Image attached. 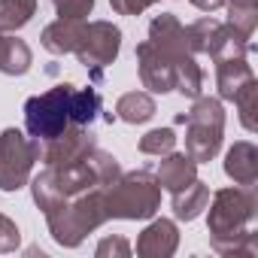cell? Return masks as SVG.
<instances>
[{
  "instance_id": "cell-1",
  "label": "cell",
  "mask_w": 258,
  "mask_h": 258,
  "mask_svg": "<svg viewBox=\"0 0 258 258\" xmlns=\"http://www.w3.org/2000/svg\"><path fill=\"white\" fill-rule=\"evenodd\" d=\"M103 112V100L97 88H76L61 82L43 94L25 100V124L34 140H52L67 127H91V121Z\"/></svg>"
},
{
  "instance_id": "cell-2",
  "label": "cell",
  "mask_w": 258,
  "mask_h": 258,
  "mask_svg": "<svg viewBox=\"0 0 258 258\" xmlns=\"http://www.w3.org/2000/svg\"><path fill=\"white\" fill-rule=\"evenodd\" d=\"M255 216H258L255 185L219 188L207 213L210 246L228 258H255L258 255V234L252 228Z\"/></svg>"
},
{
  "instance_id": "cell-3",
  "label": "cell",
  "mask_w": 258,
  "mask_h": 258,
  "mask_svg": "<svg viewBox=\"0 0 258 258\" xmlns=\"http://www.w3.org/2000/svg\"><path fill=\"white\" fill-rule=\"evenodd\" d=\"M49 234L58 246L64 249H76L91 231H97L106 219V204H103V185H94L76 198H67L61 204H55L52 210L43 213Z\"/></svg>"
},
{
  "instance_id": "cell-4",
  "label": "cell",
  "mask_w": 258,
  "mask_h": 258,
  "mask_svg": "<svg viewBox=\"0 0 258 258\" xmlns=\"http://www.w3.org/2000/svg\"><path fill=\"white\" fill-rule=\"evenodd\" d=\"M149 40L176 64V88L182 97L195 100L204 91V70L198 64V55L188 49V37H185V25L173 16V13H161L149 22Z\"/></svg>"
},
{
  "instance_id": "cell-5",
  "label": "cell",
  "mask_w": 258,
  "mask_h": 258,
  "mask_svg": "<svg viewBox=\"0 0 258 258\" xmlns=\"http://www.w3.org/2000/svg\"><path fill=\"white\" fill-rule=\"evenodd\" d=\"M106 219H127L143 222L152 219L161 207V185L149 170H127L115 182L103 185Z\"/></svg>"
},
{
  "instance_id": "cell-6",
  "label": "cell",
  "mask_w": 258,
  "mask_h": 258,
  "mask_svg": "<svg viewBox=\"0 0 258 258\" xmlns=\"http://www.w3.org/2000/svg\"><path fill=\"white\" fill-rule=\"evenodd\" d=\"M185 124V155L198 164H207L219 155L225 137V106L219 97H195L191 109L176 118Z\"/></svg>"
},
{
  "instance_id": "cell-7",
  "label": "cell",
  "mask_w": 258,
  "mask_h": 258,
  "mask_svg": "<svg viewBox=\"0 0 258 258\" xmlns=\"http://www.w3.org/2000/svg\"><path fill=\"white\" fill-rule=\"evenodd\" d=\"M40 161V140L19 127L0 134V191H19L31 182L34 164Z\"/></svg>"
},
{
  "instance_id": "cell-8",
  "label": "cell",
  "mask_w": 258,
  "mask_h": 258,
  "mask_svg": "<svg viewBox=\"0 0 258 258\" xmlns=\"http://www.w3.org/2000/svg\"><path fill=\"white\" fill-rule=\"evenodd\" d=\"M118 52H121V28L118 25H112L106 19H97V22L85 25L82 40L76 46V58L94 82L103 79V70L118 58Z\"/></svg>"
},
{
  "instance_id": "cell-9",
  "label": "cell",
  "mask_w": 258,
  "mask_h": 258,
  "mask_svg": "<svg viewBox=\"0 0 258 258\" xmlns=\"http://www.w3.org/2000/svg\"><path fill=\"white\" fill-rule=\"evenodd\" d=\"M97 146L91 127H67L58 137L52 140H43L40 143V161L46 167H55V164H76L82 158H88V152Z\"/></svg>"
},
{
  "instance_id": "cell-10",
  "label": "cell",
  "mask_w": 258,
  "mask_h": 258,
  "mask_svg": "<svg viewBox=\"0 0 258 258\" xmlns=\"http://www.w3.org/2000/svg\"><path fill=\"white\" fill-rule=\"evenodd\" d=\"M134 55H137V67H140L143 88H149L152 94H167V91L176 88V64L152 40H143Z\"/></svg>"
},
{
  "instance_id": "cell-11",
  "label": "cell",
  "mask_w": 258,
  "mask_h": 258,
  "mask_svg": "<svg viewBox=\"0 0 258 258\" xmlns=\"http://www.w3.org/2000/svg\"><path fill=\"white\" fill-rule=\"evenodd\" d=\"M179 246V228L173 219H155L146 225V231L137 237V255L140 258H170Z\"/></svg>"
},
{
  "instance_id": "cell-12",
  "label": "cell",
  "mask_w": 258,
  "mask_h": 258,
  "mask_svg": "<svg viewBox=\"0 0 258 258\" xmlns=\"http://www.w3.org/2000/svg\"><path fill=\"white\" fill-rule=\"evenodd\" d=\"M225 176L234 185H255L258 182V146L249 140H237L225 152Z\"/></svg>"
},
{
  "instance_id": "cell-13",
  "label": "cell",
  "mask_w": 258,
  "mask_h": 258,
  "mask_svg": "<svg viewBox=\"0 0 258 258\" xmlns=\"http://www.w3.org/2000/svg\"><path fill=\"white\" fill-rule=\"evenodd\" d=\"M82 31H85L82 19H55L52 25L43 28L40 43L52 55H70V52H76V46L82 40Z\"/></svg>"
},
{
  "instance_id": "cell-14",
  "label": "cell",
  "mask_w": 258,
  "mask_h": 258,
  "mask_svg": "<svg viewBox=\"0 0 258 258\" xmlns=\"http://www.w3.org/2000/svg\"><path fill=\"white\" fill-rule=\"evenodd\" d=\"M155 179H158L161 188H167L173 195V191H179V188H185L188 182L198 179V161H191L185 152H167V155H161Z\"/></svg>"
},
{
  "instance_id": "cell-15",
  "label": "cell",
  "mask_w": 258,
  "mask_h": 258,
  "mask_svg": "<svg viewBox=\"0 0 258 258\" xmlns=\"http://www.w3.org/2000/svg\"><path fill=\"white\" fill-rule=\"evenodd\" d=\"M255 79L249 58H225L216 61V88H219V100H234V94Z\"/></svg>"
},
{
  "instance_id": "cell-16",
  "label": "cell",
  "mask_w": 258,
  "mask_h": 258,
  "mask_svg": "<svg viewBox=\"0 0 258 258\" xmlns=\"http://www.w3.org/2000/svg\"><path fill=\"white\" fill-rule=\"evenodd\" d=\"M207 204H210V185L201 182V179H195L185 188L173 191V216L179 222H195L207 210Z\"/></svg>"
},
{
  "instance_id": "cell-17",
  "label": "cell",
  "mask_w": 258,
  "mask_h": 258,
  "mask_svg": "<svg viewBox=\"0 0 258 258\" xmlns=\"http://www.w3.org/2000/svg\"><path fill=\"white\" fill-rule=\"evenodd\" d=\"M34 64L31 46L19 37H0V73L7 76H25Z\"/></svg>"
},
{
  "instance_id": "cell-18",
  "label": "cell",
  "mask_w": 258,
  "mask_h": 258,
  "mask_svg": "<svg viewBox=\"0 0 258 258\" xmlns=\"http://www.w3.org/2000/svg\"><path fill=\"white\" fill-rule=\"evenodd\" d=\"M115 115L127 124H143L155 115V100L149 91H127L115 100Z\"/></svg>"
},
{
  "instance_id": "cell-19",
  "label": "cell",
  "mask_w": 258,
  "mask_h": 258,
  "mask_svg": "<svg viewBox=\"0 0 258 258\" xmlns=\"http://www.w3.org/2000/svg\"><path fill=\"white\" fill-rule=\"evenodd\" d=\"M37 13V0H0V31H22Z\"/></svg>"
},
{
  "instance_id": "cell-20",
  "label": "cell",
  "mask_w": 258,
  "mask_h": 258,
  "mask_svg": "<svg viewBox=\"0 0 258 258\" xmlns=\"http://www.w3.org/2000/svg\"><path fill=\"white\" fill-rule=\"evenodd\" d=\"M225 4H228V25L246 40H252L258 25V4L255 0H225Z\"/></svg>"
},
{
  "instance_id": "cell-21",
  "label": "cell",
  "mask_w": 258,
  "mask_h": 258,
  "mask_svg": "<svg viewBox=\"0 0 258 258\" xmlns=\"http://www.w3.org/2000/svg\"><path fill=\"white\" fill-rule=\"evenodd\" d=\"M234 106H237V112H240V124L246 127V131L252 134V131H258V79H249L237 94H234V100H231Z\"/></svg>"
},
{
  "instance_id": "cell-22",
  "label": "cell",
  "mask_w": 258,
  "mask_h": 258,
  "mask_svg": "<svg viewBox=\"0 0 258 258\" xmlns=\"http://www.w3.org/2000/svg\"><path fill=\"white\" fill-rule=\"evenodd\" d=\"M85 161H88V167H91L97 185H109V182H115V179L121 176V164H118V158H115L112 152L100 149V146H94V149L88 152Z\"/></svg>"
},
{
  "instance_id": "cell-23",
  "label": "cell",
  "mask_w": 258,
  "mask_h": 258,
  "mask_svg": "<svg viewBox=\"0 0 258 258\" xmlns=\"http://www.w3.org/2000/svg\"><path fill=\"white\" fill-rule=\"evenodd\" d=\"M219 25H222V22H216L213 16H204V19L191 22V25L185 28V37H188V49H191L195 55H207V52H210V46H213V37H216Z\"/></svg>"
},
{
  "instance_id": "cell-24",
  "label": "cell",
  "mask_w": 258,
  "mask_h": 258,
  "mask_svg": "<svg viewBox=\"0 0 258 258\" xmlns=\"http://www.w3.org/2000/svg\"><path fill=\"white\" fill-rule=\"evenodd\" d=\"M137 149L143 152V155H167V152H173L176 149V134H173V127H155V131H149V134H143L140 137V143H137Z\"/></svg>"
},
{
  "instance_id": "cell-25",
  "label": "cell",
  "mask_w": 258,
  "mask_h": 258,
  "mask_svg": "<svg viewBox=\"0 0 258 258\" xmlns=\"http://www.w3.org/2000/svg\"><path fill=\"white\" fill-rule=\"evenodd\" d=\"M58 19H88L94 10V0H52Z\"/></svg>"
},
{
  "instance_id": "cell-26",
  "label": "cell",
  "mask_w": 258,
  "mask_h": 258,
  "mask_svg": "<svg viewBox=\"0 0 258 258\" xmlns=\"http://www.w3.org/2000/svg\"><path fill=\"white\" fill-rule=\"evenodd\" d=\"M19 243H22V231H19V225H16L10 216L0 213V252H16Z\"/></svg>"
},
{
  "instance_id": "cell-27",
  "label": "cell",
  "mask_w": 258,
  "mask_h": 258,
  "mask_svg": "<svg viewBox=\"0 0 258 258\" xmlns=\"http://www.w3.org/2000/svg\"><path fill=\"white\" fill-rule=\"evenodd\" d=\"M131 255V243L124 237H103L97 243V258H127Z\"/></svg>"
},
{
  "instance_id": "cell-28",
  "label": "cell",
  "mask_w": 258,
  "mask_h": 258,
  "mask_svg": "<svg viewBox=\"0 0 258 258\" xmlns=\"http://www.w3.org/2000/svg\"><path fill=\"white\" fill-rule=\"evenodd\" d=\"M155 0H109V7L118 13V16H140L146 13Z\"/></svg>"
},
{
  "instance_id": "cell-29",
  "label": "cell",
  "mask_w": 258,
  "mask_h": 258,
  "mask_svg": "<svg viewBox=\"0 0 258 258\" xmlns=\"http://www.w3.org/2000/svg\"><path fill=\"white\" fill-rule=\"evenodd\" d=\"M191 4H195L201 13H216V10L225 7V0H191Z\"/></svg>"
},
{
  "instance_id": "cell-30",
  "label": "cell",
  "mask_w": 258,
  "mask_h": 258,
  "mask_svg": "<svg viewBox=\"0 0 258 258\" xmlns=\"http://www.w3.org/2000/svg\"><path fill=\"white\" fill-rule=\"evenodd\" d=\"M0 37H4V34H0Z\"/></svg>"
}]
</instances>
